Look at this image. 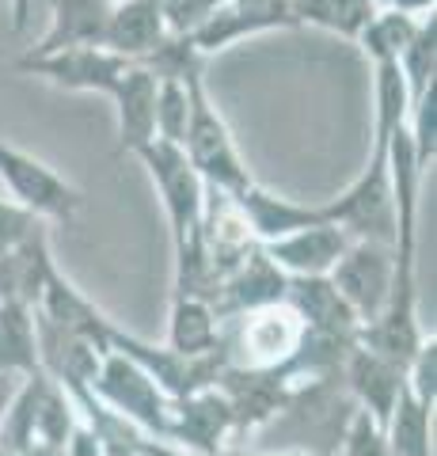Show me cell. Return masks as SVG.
Returning a JSON list of instances; mask_svg holds the SVG:
<instances>
[{"mask_svg":"<svg viewBox=\"0 0 437 456\" xmlns=\"http://www.w3.org/2000/svg\"><path fill=\"white\" fill-rule=\"evenodd\" d=\"M80 419L77 399L46 373L23 377L0 419V449L12 456H61Z\"/></svg>","mask_w":437,"mask_h":456,"instance_id":"cell-1","label":"cell"},{"mask_svg":"<svg viewBox=\"0 0 437 456\" xmlns=\"http://www.w3.org/2000/svg\"><path fill=\"white\" fill-rule=\"evenodd\" d=\"M187 92H190V122H187V134H182V156L190 160V167L198 171V179L206 183L209 191H221V194H244L251 183V171L239 156L232 130L224 126L221 110L209 103V92L202 84V69H190L187 73Z\"/></svg>","mask_w":437,"mask_h":456,"instance_id":"cell-2","label":"cell"},{"mask_svg":"<svg viewBox=\"0 0 437 456\" xmlns=\"http://www.w3.org/2000/svg\"><path fill=\"white\" fill-rule=\"evenodd\" d=\"M301 338H304V320L286 301L221 320L224 365L239 369V373H274L297 354Z\"/></svg>","mask_w":437,"mask_h":456,"instance_id":"cell-3","label":"cell"},{"mask_svg":"<svg viewBox=\"0 0 437 456\" xmlns=\"http://www.w3.org/2000/svg\"><path fill=\"white\" fill-rule=\"evenodd\" d=\"M88 395L103 411H110L115 419H122L125 426H134V430H141L145 437L167 441V422H172V403L175 399L164 395L160 384L152 380L137 362L125 358V354H118V350L103 354Z\"/></svg>","mask_w":437,"mask_h":456,"instance_id":"cell-4","label":"cell"},{"mask_svg":"<svg viewBox=\"0 0 437 456\" xmlns=\"http://www.w3.org/2000/svg\"><path fill=\"white\" fill-rule=\"evenodd\" d=\"M328 221H335L350 240H373V244L396 248V202H392L388 179V145L373 141L369 164L350 187L328 202Z\"/></svg>","mask_w":437,"mask_h":456,"instance_id":"cell-5","label":"cell"},{"mask_svg":"<svg viewBox=\"0 0 437 456\" xmlns=\"http://www.w3.org/2000/svg\"><path fill=\"white\" fill-rule=\"evenodd\" d=\"M134 156L149 167V175L164 198V213H167V224H172V244L182 248L190 236H198L202 209H206V183L198 179V171L190 167L187 156H182V149L167 145V141H149Z\"/></svg>","mask_w":437,"mask_h":456,"instance_id":"cell-6","label":"cell"},{"mask_svg":"<svg viewBox=\"0 0 437 456\" xmlns=\"http://www.w3.org/2000/svg\"><path fill=\"white\" fill-rule=\"evenodd\" d=\"M392 278H396V251L388 244H373V240H350L343 259L328 274L335 293L346 301L361 327L384 312L392 297Z\"/></svg>","mask_w":437,"mask_h":456,"instance_id":"cell-7","label":"cell"},{"mask_svg":"<svg viewBox=\"0 0 437 456\" xmlns=\"http://www.w3.org/2000/svg\"><path fill=\"white\" fill-rule=\"evenodd\" d=\"M0 183L8 187L12 202L42 221H73L84 202V194L73 183L61 179L50 164L8 145V141H0Z\"/></svg>","mask_w":437,"mask_h":456,"instance_id":"cell-8","label":"cell"},{"mask_svg":"<svg viewBox=\"0 0 437 456\" xmlns=\"http://www.w3.org/2000/svg\"><path fill=\"white\" fill-rule=\"evenodd\" d=\"M110 350H118L130 362H137L164 388V395H172V399H187V395L202 392V388H214L217 377L224 373V354L221 350L206 354V358H187V354H175L167 346H152V342L122 331V327L110 331Z\"/></svg>","mask_w":437,"mask_h":456,"instance_id":"cell-9","label":"cell"},{"mask_svg":"<svg viewBox=\"0 0 437 456\" xmlns=\"http://www.w3.org/2000/svg\"><path fill=\"white\" fill-rule=\"evenodd\" d=\"M134 61L110 53L103 46H73V50H53V53H23L20 69L35 73L42 80L58 84L69 92H100V95H115L118 80L130 73Z\"/></svg>","mask_w":437,"mask_h":456,"instance_id":"cell-10","label":"cell"},{"mask_svg":"<svg viewBox=\"0 0 437 456\" xmlns=\"http://www.w3.org/2000/svg\"><path fill=\"white\" fill-rule=\"evenodd\" d=\"M229 437H236V419L217 384L172 403L167 445H179L194 456H221L229 449Z\"/></svg>","mask_w":437,"mask_h":456,"instance_id":"cell-11","label":"cell"},{"mask_svg":"<svg viewBox=\"0 0 437 456\" xmlns=\"http://www.w3.org/2000/svg\"><path fill=\"white\" fill-rule=\"evenodd\" d=\"M274 27H293L289 0H224L221 8H214V16L190 35V42L198 53H214L247 35L274 31Z\"/></svg>","mask_w":437,"mask_h":456,"instance_id":"cell-12","label":"cell"},{"mask_svg":"<svg viewBox=\"0 0 437 456\" xmlns=\"http://www.w3.org/2000/svg\"><path fill=\"white\" fill-rule=\"evenodd\" d=\"M286 293H289V278L271 263V255L255 248L232 274H224L221 289L214 297V312H217V320H232V316H244V312H255L266 305H281Z\"/></svg>","mask_w":437,"mask_h":456,"instance_id":"cell-13","label":"cell"},{"mask_svg":"<svg viewBox=\"0 0 437 456\" xmlns=\"http://www.w3.org/2000/svg\"><path fill=\"white\" fill-rule=\"evenodd\" d=\"M346 248H350V236L335 221H323L312 228H301V232H293L286 240H274L263 251L271 255V263L286 278H328Z\"/></svg>","mask_w":437,"mask_h":456,"instance_id":"cell-14","label":"cell"},{"mask_svg":"<svg viewBox=\"0 0 437 456\" xmlns=\"http://www.w3.org/2000/svg\"><path fill=\"white\" fill-rule=\"evenodd\" d=\"M236 206L244 213V221L255 236V244L266 248L274 240H286L301 228H312L328 221V206H308V202H293V198H281L274 191L251 183L244 194H236Z\"/></svg>","mask_w":437,"mask_h":456,"instance_id":"cell-15","label":"cell"},{"mask_svg":"<svg viewBox=\"0 0 437 456\" xmlns=\"http://www.w3.org/2000/svg\"><path fill=\"white\" fill-rule=\"evenodd\" d=\"M286 305L304 320V331L350 342V346L358 342L361 323H358L354 312L346 308L343 297L335 293V285L328 278H289Z\"/></svg>","mask_w":437,"mask_h":456,"instance_id":"cell-16","label":"cell"},{"mask_svg":"<svg viewBox=\"0 0 437 456\" xmlns=\"http://www.w3.org/2000/svg\"><path fill=\"white\" fill-rule=\"evenodd\" d=\"M167 38L172 35H167V23L160 16L157 0H118V4L110 8V20H107L103 50L141 65V61H149Z\"/></svg>","mask_w":437,"mask_h":456,"instance_id":"cell-17","label":"cell"},{"mask_svg":"<svg viewBox=\"0 0 437 456\" xmlns=\"http://www.w3.org/2000/svg\"><path fill=\"white\" fill-rule=\"evenodd\" d=\"M343 377L358 399V411H365V415L384 430L392 407H396V399L403 392V369L392 365L388 358H380L373 350L354 346L343 362Z\"/></svg>","mask_w":437,"mask_h":456,"instance_id":"cell-18","label":"cell"},{"mask_svg":"<svg viewBox=\"0 0 437 456\" xmlns=\"http://www.w3.org/2000/svg\"><path fill=\"white\" fill-rule=\"evenodd\" d=\"M110 8H115V0H50V27L31 53L103 46Z\"/></svg>","mask_w":437,"mask_h":456,"instance_id":"cell-19","label":"cell"},{"mask_svg":"<svg viewBox=\"0 0 437 456\" xmlns=\"http://www.w3.org/2000/svg\"><path fill=\"white\" fill-rule=\"evenodd\" d=\"M110 103L118 107V152H137L157 137V77L145 65H130Z\"/></svg>","mask_w":437,"mask_h":456,"instance_id":"cell-20","label":"cell"},{"mask_svg":"<svg viewBox=\"0 0 437 456\" xmlns=\"http://www.w3.org/2000/svg\"><path fill=\"white\" fill-rule=\"evenodd\" d=\"M167 350L187 354V358H206V354L221 350V320L209 301H194V297H172V312H167Z\"/></svg>","mask_w":437,"mask_h":456,"instance_id":"cell-21","label":"cell"},{"mask_svg":"<svg viewBox=\"0 0 437 456\" xmlns=\"http://www.w3.org/2000/svg\"><path fill=\"white\" fill-rule=\"evenodd\" d=\"M35 373H42L35 308L23 301H0V377L23 380Z\"/></svg>","mask_w":437,"mask_h":456,"instance_id":"cell-22","label":"cell"},{"mask_svg":"<svg viewBox=\"0 0 437 456\" xmlns=\"http://www.w3.org/2000/svg\"><path fill=\"white\" fill-rule=\"evenodd\" d=\"M384 441L392 456H433V407L403 388L384 422Z\"/></svg>","mask_w":437,"mask_h":456,"instance_id":"cell-23","label":"cell"},{"mask_svg":"<svg viewBox=\"0 0 437 456\" xmlns=\"http://www.w3.org/2000/svg\"><path fill=\"white\" fill-rule=\"evenodd\" d=\"M373 4L369 0H289V16L293 27L297 23H312L323 27L331 35H343L354 42L361 35V27L373 20Z\"/></svg>","mask_w":437,"mask_h":456,"instance_id":"cell-24","label":"cell"},{"mask_svg":"<svg viewBox=\"0 0 437 456\" xmlns=\"http://www.w3.org/2000/svg\"><path fill=\"white\" fill-rule=\"evenodd\" d=\"M426 20V16H422ZM418 16H403V12H373V20L361 27V35L354 38L361 53L369 57L373 65H384V61H400V53L407 50V42L418 35L422 27Z\"/></svg>","mask_w":437,"mask_h":456,"instance_id":"cell-25","label":"cell"},{"mask_svg":"<svg viewBox=\"0 0 437 456\" xmlns=\"http://www.w3.org/2000/svg\"><path fill=\"white\" fill-rule=\"evenodd\" d=\"M400 73H403V84H407V95L411 103L433 88V73H437V20L426 16L418 27V35L407 42V50L400 53Z\"/></svg>","mask_w":437,"mask_h":456,"instance_id":"cell-26","label":"cell"},{"mask_svg":"<svg viewBox=\"0 0 437 456\" xmlns=\"http://www.w3.org/2000/svg\"><path fill=\"white\" fill-rule=\"evenodd\" d=\"M190 122V92H187V77H157V137L152 141H167V145H182Z\"/></svg>","mask_w":437,"mask_h":456,"instance_id":"cell-27","label":"cell"},{"mask_svg":"<svg viewBox=\"0 0 437 456\" xmlns=\"http://www.w3.org/2000/svg\"><path fill=\"white\" fill-rule=\"evenodd\" d=\"M38 232H46V221L16 206L12 198H0V259L16 255L23 244H31Z\"/></svg>","mask_w":437,"mask_h":456,"instance_id":"cell-28","label":"cell"},{"mask_svg":"<svg viewBox=\"0 0 437 456\" xmlns=\"http://www.w3.org/2000/svg\"><path fill=\"white\" fill-rule=\"evenodd\" d=\"M403 388L411 392L418 403H426V407L437 403V338H433V331L422 338V346L415 350V358L407 362Z\"/></svg>","mask_w":437,"mask_h":456,"instance_id":"cell-29","label":"cell"},{"mask_svg":"<svg viewBox=\"0 0 437 456\" xmlns=\"http://www.w3.org/2000/svg\"><path fill=\"white\" fill-rule=\"evenodd\" d=\"M338 456H392L388 452V441L384 430L365 415V411H354L346 422V434H343V445H338Z\"/></svg>","mask_w":437,"mask_h":456,"instance_id":"cell-30","label":"cell"},{"mask_svg":"<svg viewBox=\"0 0 437 456\" xmlns=\"http://www.w3.org/2000/svg\"><path fill=\"white\" fill-rule=\"evenodd\" d=\"M376 12H403V16H433L437 0H369Z\"/></svg>","mask_w":437,"mask_h":456,"instance_id":"cell-31","label":"cell"},{"mask_svg":"<svg viewBox=\"0 0 437 456\" xmlns=\"http://www.w3.org/2000/svg\"><path fill=\"white\" fill-rule=\"evenodd\" d=\"M27 16H31V0H12V27L16 31L27 27Z\"/></svg>","mask_w":437,"mask_h":456,"instance_id":"cell-32","label":"cell"},{"mask_svg":"<svg viewBox=\"0 0 437 456\" xmlns=\"http://www.w3.org/2000/svg\"><path fill=\"white\" fill-rule=\"evenodd\" d=\"M12 388H16V380L0 377V419H4V407H8V399H12Z\"/></svg>","mask_w":437,"mask_h":456,"instance_id":"cell-33","label":"cell"},{"mask_svg":"<svg viewBox=\"0 0 437 456\" xmlns=\"http://www.w3.org/2000/svg\"><path fill=\"white\" fill-rule=\"evenodd\" d=\"M221 456H266V452H239V449H224ZM278 456H312V452H278Z\"/></svg>","mask_w":437,"mask_h":456,"instance_id":"cell-34","label":"cell"},{"mask_svg":"<svg viewBox=\"0 0 437 456\" xmlns=\"http://www.w3.org/2000/svg\"><path fill=\"white\" fill-rule=\"evenodd\" d=\"M115 4H118V0H115Z\"/></svg>","mask_w":437,"mask_h":456,"instance_id":"cell-35","label":"cell"}]
</instances>
